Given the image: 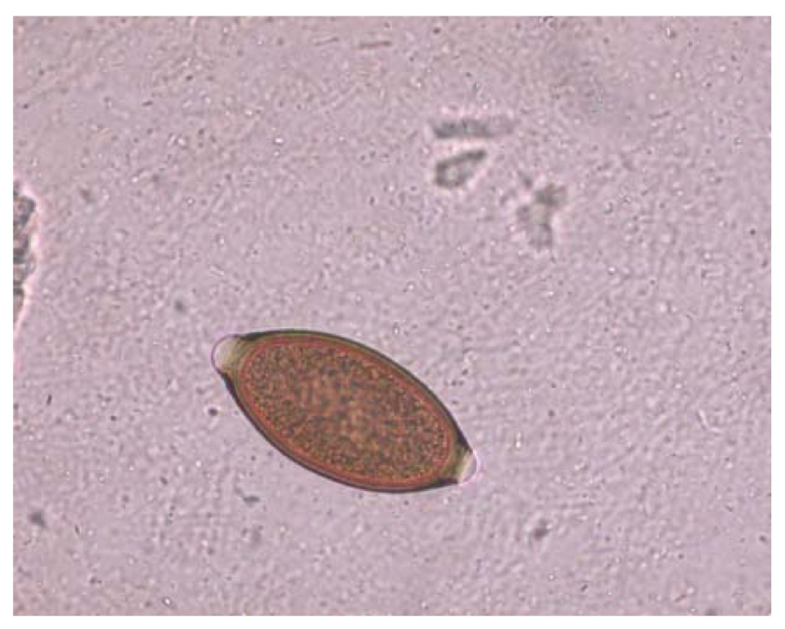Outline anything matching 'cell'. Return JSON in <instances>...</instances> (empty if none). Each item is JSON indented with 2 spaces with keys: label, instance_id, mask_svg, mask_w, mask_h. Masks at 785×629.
Segmentation results:
<instances>
[{
  "label": "cell",
  "instance_id": "1",
  "mask_svg": "<svg viewBox=\"0 0 785 629\" xmlns=\"http://www.w3.org/2000/svg\"><path fill=\"white\" fill-rule=\"evenodd\" d=\"M491 131L484 123L475 121H463L452 124H447L444 128L440 129L442 136H470L486 135Z\"/></svg>",
  "mask_w": 785,
  "mask_h": 629
}]
</instances>
